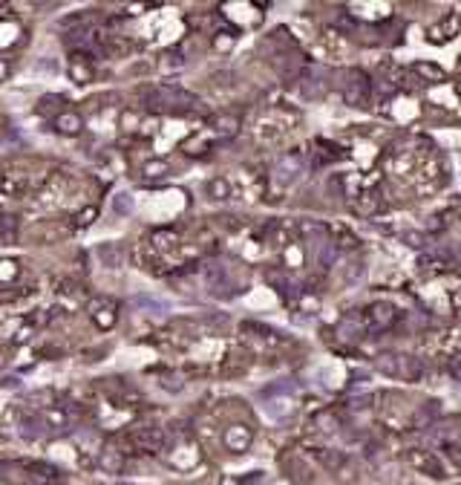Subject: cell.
I'll list each match as a JSON object with an SVG mask.
<instances>
[{"instance_id": "6da1fadb", "label": "cell", "mask_w": 461, "mask_h": 485, "mask_svg": "<svg viewBox=\"0 0 461 485\" xmlns=\"http://www.w3.org/2000/svg\"><path fill=\"white\" fill-rule=\"evenodd\" d=\"M130 445L136 451H147V453H156L164 445V434L162 427H136L130 434Z\"/></svg>"}, {"instance_id": "7a4b0ae2", "label": "cell", "mask_w": 461, "mask_h": 485, "mask_svg": "<svg viewBox=\"0 0 461 485\" xmlns=\"http://www.w3.org/2000/svg\"><path fill=\"white\" fill-rule=\"evenodd\" d=\"M225 445H228V451H234V453H242V451L251 445V427H245V425L228 427V431H225Z\"/></svg>"}, {"instance_id": "3957f363", "label": "cell", "mask_w": 461, "mask_h": 485, "mask_svg": "<svg viewBox=\"0 0 461 485\" xmlns=\"http://www.w3.org/2000/svg\"><path fill=\"white\" fill-rule=\"evenodd\" d=\"M18 434L23 436V439H40L47 434V422L40 419V416H26V419H21V427H18Z\"/></svg>"}, {"instance_id": "277c9868", "label": "cell", "mask_w": 461, "mask_h": 485, "mask_svg": "<svg viewBox=\"0 0 461 485\" xmlns=\"http://www.w3.org/2000/svg\"><path fill=\"white\" fill-rule=\"evenodd\" d=\"M99 257L107 269H121V263H124V248L119 243H104L99 246Z\"/></svg>"}, {"instance_id": "5b68a950", "label": "cell", "mask_w": 461, "mask_h": 485, "mask_svg": "<svg viewBox=\"0 0 461 485\" xmlns=\"http://www.w3.org/2000/svg\"><path fill=\"white\" fill-rule=\"evenodd\" d=\"M55 128H58L61 133H78L84 128V121L78 113H58V119H55Z\"/></svg>"}, {"instance_id": "8992f818", "label": "cell", "mask_w": 461, "mask_h": 485, "mask_svg": "<svg viewBox=\"0 0 461 485\" xmlns=\"http://www.w3.org/2000/svg\"><path fill=\"white\" fill-rule=\"evenodd\" d=\"M113 208H116V214H119V217L133 214V197H130V193H116Z\"/></svg>"}, {"instance_id": "52a82bcc", "label": "cell", "mask_w": 461, "mask_h": 485, "mask_svg": "<svg viewBox=\"0 0 461 485\" xmlns=\"http://www.w3.org/2000/svg\"><path fill=\"white\" fill-rule=\"evenodd\" d=\"M101 465H104L107 471H113V474H116V471L121 468V451H113V448L104 451V456H101Z\"/></svg>"}, {"instance_id": "ba28073f", "label": "cell", "mask_w": 461, "mask_h": 485, "mask_svg": "<svg viewBox=\"0 0 461 485\" xmlns=\"http://www.w3.org/2000/svg\"><path fill=\"white\" fill-rule=\"evenodd\" d=\"M95 214H99V208H84V211L75 217V223H78L81 228H87V226L92 223V220H95Z\"/></svg>"}, {"instance_id": "9c48e42d", "label": "cell", "mask_w": 461, "mask_h": 485, "mask_svg": "<svg viewBox=\"0 0 461 485\" xmlns=\"http://www.w3.org/2000/svg\"><path fill=\"white\" fill-rule=\"evenodd\" d=\"M208 191H211V197H214V200H225V193H228V185L222 182V179H214V182L208 185Z\"/></svg>"}, {"instance_id": "30bf717a", "label": "cell", "mask_w": 461, "mask_h": 485, "mask_svg": "<svg viewBox=\"0 0 461 485\" xmlns=\"http://www.w3.org/2000/svg\"><path fill=\"white\" fill-rule=\"evenodd\" d=\"M73 78H75L78 84H81V81H87V78H90V69H87V67H78V64H75V67H73Z\"/></svg>"}, {"instance_id": "8fae6325", "label": "cell", "mask_w": 461, "mask_h": 485, "mask_svg": "<svg viewBox=\"0 0 461 485\" xmlns=\"http://www.w3.org/2000/svg\"><path fill=\"white\" fill-rule=\"evenodd\" d=\"M234 119H225V121H222V130H225V133H234Z\"/></svg>"}, {"instance_id": "7c38bea8", "label": "cell", "mask_w": 461, "mask_h": 485, "mask_svg": "<svg viewBox=\"0 0 461 485\" xmlns=\"http://www.w3.org/2000/svg\"><path fill=\"white\" fill-rule=\"evenodd\" d=\"M6 75H9V64H6V61H0V81H3Z\"/></svg>"}, {"instance_id": "4fadbf2b", "label": "cell", "mask_w": 461, "mask_h": 485, "mask_svg": "<svg viewBox=\"0 0 461 485\" xmlns=\"http://www.w3.org/2000/svg\"><path fill=\"white\" fill-rule=\"evenodd\" d=\"M3 367H6V353L0 350V370H3Z\"/></svg>"}]
</instances>
